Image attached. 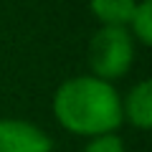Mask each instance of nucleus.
<instances>
[{
  "instance_id": "nucleus-1",
  "label": "nucleus",
  "mask_w": 152,
  "mask_h": 152,
  "mask_svg": "<svg viewBox=\"0 0 152 152\" xmlns=\"http://www.w3.org/2000/svg\"><path fill=\"white\" fill-rule=\"evenodd\" d=\"M53 117L76 137L112 134L122 127V96L104 79L91 74L71 76L53 91Z\"/></svg>"
},
{
  "instance_id": "nucleus-2",
  "label": "nucleus",
  "mask_w": 152,
  "mask_h": 152,
  "mask_svg": "<svg viewBox=\"0 0 152 152\" xmlns=\"http://www.w3.org/2000/svg\"><path fill=\"white\" fill-rule=\"evenodd\" d=\"M134 64V38L127 28L102 26L89 41V66L91 76L104 81H117Z\"/></svg>"
},
{
  "instance_id": "nucleus-3",
  "label": "nucleus",
  "mask_w": 152,
  "mask_h": 152,
  "mask_svg": "<svg viewBox=\"0 0 152 152\" xmlns=\"http://www.w3.org/2000/svg\"><path fill=\"white\" fill-rule=\"evenodd\" d=\"M0 152H53L43 129L26 119H0Z\"/></svg>"
},
{
  "instance_id": "nucleus-4",
  "label": "nucleus",
  "mask_w": 152,
  "mask_h": 152,
  "mask_svg": "<svg viewBox=\"0 0 152 152\" xmlns=\"http://www.w3.org/2000/svg\"><path fill=\"white\" fill-rule=\"evenodd\" d=\"M122 119L142 132L152 127V81L150 79L137 81L129 89V94L122 99Z\"/></svg>"
},
{
  "instance_id": "nucleus-5",
  "label": "nucleus",
  "mask_w": 152,
  "mask_h": 152,
  "mask_svg": "<svg viewBox=\"0 0 152 152\" xmlns=\"http://www.w3.org/2000/svg\"><path fill=\"white\" fill-rule=\"evenodd\" d=\"M140 0H89V10L102 26L127 28Z\"/></svg>"
},
{
  "instance_id": "nucleus-6",
  "label": "nucleus",
  "mask_w": 152,
  "mask_h": 152,
  "mask_svg": "<svg viewBox=\"0 0 152 152\" xmlns=\"http://www.w3.org/2000/svg\"><path fill=\"white\" fill-rule=\"evenodd\" d=\"M127 31L134 38V43L145 46V48L152 43V0H140L137 3L134 15H132Z\"/></svg>"
},
{
  "instance_id": "nucleus-7",
  "label": "nucleus",
  "mask_w": 152,
  "mask_h": 152,
  "mask_svg": "<svg viewBox=\"0 0 152 152\" xmlns=\"http://www.w3.org/2000/svg\"><path fill=\"white\" fill-rule=\"evenodd\" d=\"M81 152H127V150H124V140L117 132H112V134L91 137Z\"/></svg>"
}]
</instances>
